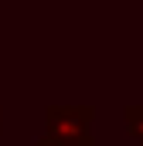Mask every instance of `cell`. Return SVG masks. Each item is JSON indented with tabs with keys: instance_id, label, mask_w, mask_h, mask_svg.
I'll return each instance as SVG.
<instances>
[{
	"instance_id": "3957f363",
	"label": "cell",
	"mask_w": 143,
	"mask_h": 146,
	"mask_svg": "<svg viewBox=\"0 0 143 146\" xmlns=\"http://www.w3.org/2000/svg\"><path fill=\"white\" fill-rule=\"evenodd\" d=\"M31 146H61V143H58V139H51V136L44 133V136H37V139H34Z\"/></svg>"
},
{
	"instance_id": "6da1fadb",
	"label": "cell",
	"mask_w": 143,
	"mask_h": 146,
	"mask_svg": "<svg viewBox=\"0 0 143 146\" xmlns=\"http://www.w3.org/2000/svg\"><path fill=\"white\" fill-rule=\"evenodd\" d=\"M92 119H96L92 106H48L44 133L61 146H96Z\"/></svg>"
},
{
	"instance_id": "7a4b0ae2",
	"label": "cell",
	"mask_w": 143,
	"mask_h": 146,
	"mask_svg": "<svg viewBox=\"0 0 143 146\" xmlns=\"http://www.w3.org/2000/svg\"><path fill=\"white\" fill-rule=\"evenodd\" d=\"M123 122H126V129L143 143V106H126L123 109Z\"/></svg>"
},
{
	"instance_id": "5b68a950",
	"label": "cell",
	"mask_w": 143,
	"mask_h": 146,
	"mask_svg": "<svg viewBox=\"0 0 143 146\" xmlns=\"http://www.w3.org/2000/svg\"><path fill=\"white\" fill-rule=\"evenodd\" d=\"M140 146H143V143H140Z\"/></svg>"
},
{
	"instance_id": "277c9868",
	"label": "cell",
	"mask_w": 143,
	"mask_h": 146,
	"mask_svg": "<svg viewBox=\"0 0 143 146\" xmlns=\"http://www.w3.org/2000/svg\"><path fill=\"white\" fill-rule=\"evenodd\" d=\"M0 133H3V109H0Z\"/></svg>"
}]
</instances>
